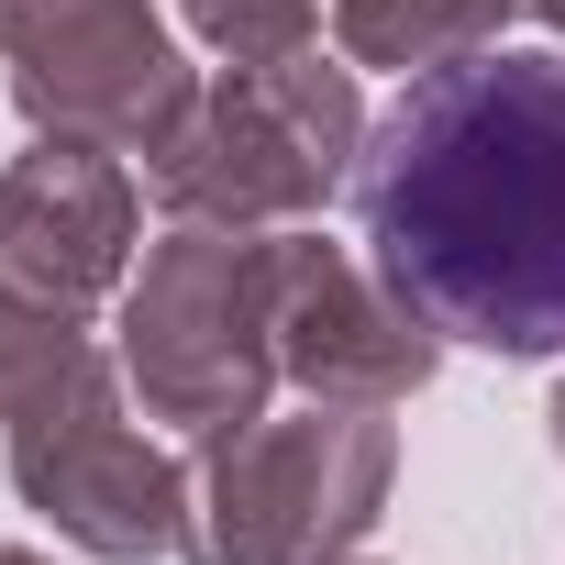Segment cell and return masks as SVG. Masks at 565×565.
I'll return each mask as SVG.
<instances>
[{"label":"cell","mask_w":565,"mask_h":565,"mask_svg":"<svg viewBox=\"0 0 565 565\" xmlns=\"http://www.w3.org/2000/svg\"><path fill=\"white\" fill-rule=\"evenodd\" d=\"M366 266L477 355H565V45H477L411 78L355 156Z\"/></svg>","instance_id":"cell-1"},{"label":"cell","mask_w":565,"mask_h":565,"mask_svg":"<svg viewBox=\"0 0 565 565\" xmlns=\"http://www.w3.org/2000/svg\"><path fill=\"white\" fill-rule=\"evenodd\" d=\"M366 156V89L355 56L289 45V56H255L200 78L189 122L145 156L167 222H222V233H289L311 222Z\"/></svg>","instance_id":"cell-2"},{"label":"cell","mask_w":565,"mask_h":565,"mask_svg":"<svg viewBox=\"0 0 565 565\" xmlns=\"http://www.w3.org/2000/svg\"><path fill=\"white\" fill-rule=\"evenodd\" d=\"M388 488H399L388 411L344 399L255 411L211 433L189 466V565H333L377 532Z\"/></svg>","instance_id":"cell-3"},{"label":"cell","mask_w":565,"mask_h":565,"mask_svg":"<svg viewBox=\"0 0 565 565\" xmlns=\"http://www.w3.org/2000/svg\"><path fill=\"white\" fill-rule=\"evenodd\" d=\"M111 355L122 388L145 399V422L178 433H233L277 399V344H266V233H222V222H167L145 244V266L122 277L111 311Z\"/></svg>","instance_id":"cell-4"},{"label":"cell","mask_w":565,"mask_h":565,"mask_svg":"<svg viewBox=\"0 0 565 565\" xmlns=\"http://www.w3.org/2000/svg\"><path fill=\"white\" fill-rule=\"evenodd\" d=\"M134 411L145 399L122 388V355H100L56 399H34L12 422V488H23V510H45L100 565H167V554H189V466Z\"/></svg>","instance_id":"cell-5"},{"label":"cell","mask_w":565,"mask_h":565,"mask_svg":"<svg viewBox=\"0 0 565 565\" xmlns=\"http://www.w3.org/2000/svg\"><path fill=\"white\" fill-rule=\"evenodd\" d=\"M0 78L34 134L111 156H156L200 100V67L178 56L156 0H0Z\"/></svg>","instance_id":"cell-6"},{"label":"cell","mask_w":565,"mask_h":565,"mask_svg":"<svg viewBox=\"0 0 565 565\" xmlns=\"http://www.w3.org/2000/svg\"><path fill=\"white\" fill-rule=\"evenodd\" d=\"M266 344H277V388L344 399V411H399L444 366V333L388 289L366 255L322 244L311 222L266 233Z\"/></svg>","instance_id":"cell-7"},{"label":"cell","mask_w":565,"mask_h":565,"mask_svg":"<svg viewBox=\"0 0 565 565\" xmlns=\"http://www.w3.org/2000/svg\"><path fill=\"white\" fill-rule=\"evenodd\" d=\"M134 233H145V200H134L122 156L78 145V134H34L0 167V300L89 322L100 300H122Z\"/></svg>","instance_id":"cell-8"},{"label":"cell","mask_w":565,"mask_h":565,"mask_svg":"<svg viewBox=\"0 0 565 565\" xmlns=\"http://www.w3.org/2000/svg\"><path fill=\"white\" fill-rule=\"evenodd\" d=\"M521 0H333V56L388 67V78H433L477 45L510 34Z\"/></svg>","instance_id":"cell-9"},{"label":"cell","mask_w":565,"mask_h":565,"mask_svg":"<svg viewBox=\"0 0 565 565\" xmlns=\"http://www.w3.org/2000/svg\"><path fill=\"white\" fill-rule=\"evenodd\" d=\"M111 344L78 311H34V300H0V422H23L34 399H56L78 366H100Z\"/></svg>","instance_id":"cell-10"},{"label":"cell","mask_w":565,"mask_h":565,"mask_svg":"<svg viewBox=\"0 0 565 565\" xmlns=\"http://www.w3.org/2000/svg\"><path fill=\"white\" fill-rule=\"evenodd\" d=\"M178 23L222 56V67H255V56H289L322 34V0H178Z\"/></svg>","instance_id":"cell-11"},{"label":"cell","mask_w":565,"mask_h":565,"mask_svg":"<svg viewBox=\"0 0 565 565\" xmlns=\"http://www.w3.org/2000/svg\"><path fill=\"white\" fill-rule=\"evenodd\" d=\"M521 12H532V23H543V34L565 45V0H521Z\"/></svg>","instance_id":"cell-12"},{"label":"cell","mask_w":565,"mask_h":565,"mask_svg":"<svg viewBox=\"0 0 565 565\" xmlns=\"http://www.w3.org/2000/svg\"><path fill=\"white\" fill-rule=\"evenodd\" d=\"M0 565H56V554H34V543H0Z\"/></svg>","instance_id":"cell-13"},{"label":"cell","mask_w":565,"mask_h":565,"mask_svg":"<svg viewBox=\"0 0 565 565\" xmlns=\"http://www.w3.org/2000/svg\"><path fill=\"white\" fill-rule=\"evenodd\" d=\"M543 422H554V455H565V377H554V411H543Z\"/></svg>","instance_id":"cell-14"},{"label":"cell","mask_w":565,"mask_h":565,"mask_svg":"<svg viewBox=\"0 0 565 565\" xmlns=\"http://www.w3.org/2000/svg\"><path fill=\"white\" fill-rule=\"evenodd\" d=\"M333 565H366V554H333Z\"/></svg>","instance_id":"cell-15"}]
</instances>
